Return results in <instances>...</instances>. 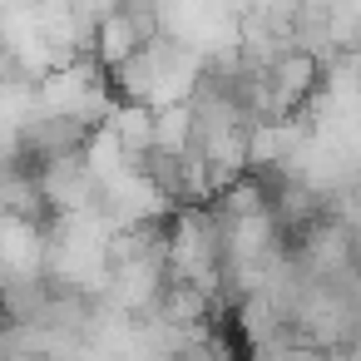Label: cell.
I'll return each instance as SVG.
<instances>
[{"instance_id":"6da1fadb","label":"cell","mask_w":361,"mask_h":361,"mask_svg":"<svg viewBox=\"0 0 361 361\" xmlns=\"http://www.w3.org/2000/svg\"><path fill=\"white\" fill-rule=\"evenodd\" d=\"M0 277L6 282H45V223L0 213Z\"/></svg>"},{"instance_id":"7a4b0ae2","label":"cell","mask_w":361,"mask_h":361,"mask_svg":"<svg viewBox=\"0 0 361 361\" xmlns=\"http://www.w3.org/2000/svg\"><path fill=\"white\" fill-rule=\"evenodd\" d=\"M193 144H198V114H193V104H178V109H159L154 114V154L183 159Z\"/></svg>"},{"instance_id":"3957f363","label":"cell","mask_w":361,"mask_h":361,"mask_svg":"<svg viewBox=\"0 0 361 361\" xmlns=\"http://www.w3.org/2000/svg\"><path fill=\"white\" fill-rule=\"evenodd\" d=\"M109 129L119 134V144L144 164L149 154H154V109L149 104H114V114H109Z\"/></svg>"}]
</instances>
